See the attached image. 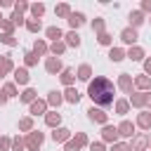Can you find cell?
Returning <instances> with one entry per match:
<instances>
[{
    "label": "cell",
    "mask_w": 151,
    "mask_h": 151,
    "mask_svg": "<svg viewBox=\"0 0 151 151\" xmlns=\"http://www.w3.org/2000/svg\"><path fill=\"white\" fill-rule=\"evenodd\" d=\"M87 97L94 101V106L106 109L116 104V85L104 76H94V80L87 83Z\"/></svg>",
    "instance_id": "1"
},
{
    "label": "cell",
    "mask_w": 151,
    "mask_h": 151,
    "mask_svg": "<svg viewBox=\"0 0 151 151\" xmlns=\"http://www.w3.org/2000/svg\"><path fill=\"white\" fill-rule=\"evenodd\" d=\"M42 142H45V134L38 132V130H33V132L26 134V149H28V151H38V149L42 146Z\"/></svg>",
    "instance_id": "2"
},
{
    "label": "cell",
    "mask_w": 151,
    "mask_h": 151,
    "mask_svg": "<svg viewBox=\"0 0 151 151\" xmlns=\"http://www.w3.org/2000/svg\"><path fill=\"white\" fill-rule=\"evenodd\" d=\"M87 118H90L92 123L109 125V113H106L104 109H99V106H92V109H87Z\"/></svg>",
    "instance_id": "3"
},
{
    "label": "cell",
    "mask_w": 151,
    "mask_h": 151,
    "mask_svg": "<svg viewBox=\"0 0 151 151\" xmlns=\"http://www.w3.org/2000/svg\"><path fill=\"white\" fill-rule=\"evenodd\" d=\"M45 71H47L50 76H57V73H61V71H64V64H61V59H59V57H47V61H45Z\"/></svg>",
    "instance_id": "4"
},
{
    "label": "cell",
    "mask_w": 151,
    "mask_h": 151,
    "mask_svg": "<svg viewBox=\"0 0 151 151\" xmlns=\"http://www.w3.org/2000/svg\"><path fill=\"white\" fill-rule=\"evenodd\" d=\"M137 28H132V26H127V28H123L120 31V40L125 42V45H130V47H134L137 45Z\"/></svg>",
    "instance_id": "5"
},
{
    "label": "cell",
    "mask_w": 151,
    "mask_h": 151,
    "mask_svg": "<svg viewBox=\"0 0 151 151\" xmlns=\"http://www.w3.org/2000/svg\"><path fill=\"white\" fill-rule=\"evenodd\" d=\"M149 144H151V139H149L146 134H134V137H132V142H130L132 151H146V149H149Z\"/></svg>",
    "instance_id": "6"
},
{
    "label": "cell",
    "mask_w": 151,
    "mask_h": 151,
    "mask_svg": "<svg viewBox=\"0 0 151 151\" xmlns=\"http://www.w3.org/2000/svg\"><path fill=\"white\" fill-rule=\"evenodd\" d=\"M127 101L137 109H144V106H149V92H134V94H130Z\"/></svg>",
    "instance_id": "7"
},
{
    "label": "cell",
    "mask_w": 151,
    "mask_h": 151,
    "mask_svg": "<svg viewBox=\"0 0 151 151\" xmlns=\"http://www.w3.org/2000/svg\"><path fill=\"white\" fill-rule=\"evenodd\" d=\"M101 139H104V142H111V144H116V142L120 139V134H118V127H116V125H104V130H101Z\"/></svg>",
    "instance_id": "8"
},
{
    "label": "cell",
    "mask_w": 151,
    "mask_h": 151,
    "mask_svg": "<svg viewBox=\"0 0 151 151\" xmlns=\"http://www.w3.org/2000/svg\"><path fill=\"white\" fill-rule=\"evenodd\" d=\"M132 85H134V80H132L130 73H120V76H118V87H120L125 94H132Z\"/></svg>",
    "instance_id": "9"
},
{
    "label": "cell",
    "mask_w": 151,
    "mask_h": 151,
    "mask_svg": "<svg viewBox=\"0 0 151 151\" xmlns=\"http://www.w3.org/2000/svg\"><path fill=\"white\" fill-rule=\"evenodd\" d=\"M116 127H118V134H120V137H125V139H132V137H134V123L123 120V123L116 125Z\"/></svg>",
    "instance_id": "10"
},
{
    "label": "cell",
    "mask_w": 151,
    "mask_h": 151,
    "mask_svg": "<svg viewBox=\"0 0 151 151\" xmlns=\"http://www.w3.org/2000/svg\"><path fill=\"white\" fill-rule=\"evenodd\" d=\"M7 73H14V64H12V59H9V54H5V57H0V80L7 76Z\"/></svg>",
    "instance_id": "11"
},
{
    "label": "cell",
    "mask_w": 151,
    "mask_h": 151,
    "mask_svg": "<svg viewBox=\"0 0 151 151\" xmlns=\"http://www.w3.org/2000/svg\"><path fill=\"white\" fill-rule=\"evenodd\" d=\"M68 139H71V130H68V127H57V130L52 132V142H59V144L64 142V144H66Z\"/></svg>",
    "instance_id": "12"
},
{
    "label": "cell",
    "mask_w": 151,
    "mask_h": 151,
    "mask_svg": "<svg viewBox=\"0 0 151 151\" xmlns=\"http://www.w3.org/2000/svg\"><path fill=\"white\" fill-rule=\"evenodd\" d=\"M28 111H31V116H42V113L47 111V101H45V99H35V101L28 106Z\"/></svg>",
    "instance_id": "13"
},
{
    "label": "cell",
    "mask_w": 151,
    "mask_h": 151,
    "mask_svg": "<svg viewBox=\"0 0 151 151\" xmlns=\"http://www.w3.org/2000/svg\"><path fill=\"white\" fill-rule=\"evenodd\" d=\"M83 24H85V14H80V12H71V17H68V26H71V31L80 28Z\"/></svg>",
    "instance_id": "14"
},
{
    "label": "cell",
    "mask_w": 151,
    "mask_h": 151,
    "mask_svg": "<svg viewBox=\"0 0 151 151\" xmlns=\"http://www.w3.org/2000/svg\"><path fill=\"white\" fill-rule=\"evenodd\" d=\"M76 76H78L80 80L90 83V80H92V66H90V64H80V66H78V71H76Z\"/></svg>",
    "instance_id": "15"
},
{
    "label": "cell",
    "mask_w": 151,
    "mask_h": 151,
    "mask_svg": "<svg viewBox=\"0 0 151 151\" xmlns=\"http://www.w3.org/2000/svg\"><path fill=\"white\" fill-rule=\"evenodd\" d=\"M45 123L50 125V127H61V113H57V111H50V113H45Z\"/></svg>",
    "instance_id": "16"
},
{
    "label": "cell",
    "mask_w": 151,
    "mask_h": 151,
    "mask_svg": "<svg viewBox=\"0 0 151 151\" xmlns=\"http://www.w3.org/2000/svg\"><path fill=\"white\" fill-rule=\"evenodd\" d=\"M28 80H31V76L26 68H14V83L17 85H28Z\"/></svg>",
    "instance_id": "17"
},
{
    "label": "cell",
    "mask_w": 151,
    "mask_h": 151,
    "mask_svg": "<svg viewBox=\"0 0 151 151\" xmlns=\"http://www.w3.org/2000/svg\"><path fill=\"white\" fill-rule=\"evenodd\" d=\"M61 101H64V94H61V92H57V90L47 92V104H50V106L59 109V106H61Z\"/></svg>",
    "instance_id": "18"
},
{
    "label": "cell",
    "mask_w": 151,
    "mask_h": 151,
    "mask_svg": "<svg viewBox=\"0 0 151 151\" xmlns=\"http://www.w3.org/2000/svg\"><path fill=\"white\" fill-rule=\"evenodd\" d=\"M137 127H142V130H151V113H149V111H142V113L137 116Z\"/></svg>",
    "instance_id": "19"
},
{
    "label": "cell",
    "mask_w": 151,
    "mask_h": 151,
    "mask_svg": "<svg viewBox=\"0 0 151 151\" xmlns=\"http://www.w3.org/2000/svg\"><path fill=\"white\" fill-rule=\"evenodd\" d=\"M146 19H144V12L142 9H134V12H130V26L132 28H137V26H142Z\"/></svg>",
    "instance_id": "20"
},
{
    "label": "cell",
    "mask_w": 151,
    "mask_h": 151,
    "mask_svg": "<svg viewBox=\"0 0 151 151\" xmlns=\"http://www.w3.org/2000/svg\"><path fill=\"white\" fill-rule=\"evenodd\" d=\"M45 35H47L52 42H57V40H61V38H64V33H61V28H59V26H47V28H45Z\"/></svg>",
    "instance_id": "21"
},
{
    "label": "cell",
    "mask_w": 151,
    "mask_h": 151,
    "mask_svg": "<svg viewBox=\"0 0 151 151\" xmlns=\"http://www.w3.org/2000/svg\"><path fill=\"white\" fill-rule=\"evenodd\" d=\"M64 42H66V47H78V45H80V35H78V31H68V33L64 35Z\"/></svg>",
    "instance_id": "22"
},
{
    "label": "cell",
    "mask_w": 151,
    "mask_h": 151,
    "mask_svg": "<svg viewBox=\"0 0 151 151\" xmlns=\"http://www.w3.org/2000/svg\"><path fill=\"white\" fill-rule=\"evenodd\" d=\"M59 80L66 85V87H73V80H76V73L71 71V68H64L61 73H59Z\"/></svg>",
    "instance_id": "23"
},
{
    "label": "cell",
    "mask_w": 151,
    "mask_h": 151,
    "mask_svg": "<svg viewBox=\"0 0 151 151\" xmlns=\"http://www.w3.org/2000/svg\"><path fill=\"white\" fill-rule=\"evenodd\" d=\"M134 85H137L142 92H151V78H149V76H137V78H134Z\"/></svg>",
    "instance_id": "24"
},
{
    "label": "cell",
    "mask_w": 151,
    "mask_h": 151,
    "mask_svg": "<svg viewBox=\"0 0 151 151\" xmlns=\"http://www.w3.org/2000/svg\"><path fill=\"white\" fill-rule=\"evenodd\" d=\"M64 101H68V104H78V101H80V92H78L76 87H66V92H64Z\"/></svg>",
    "instance_id": "25"
},
{
    "label": "cell",
    "mask_w": 151,
    "mask_h": 151,
    "mask_svg": "<svg viewBox=\"0 0 151 151\" xmlns=\"http://www.w3.org/2000/svg\"><path fill=\"white\" fill-rule=\"evenodd\" d=\"M125 57H127V52H125V50H120V47H111V50H109V59H111V61H116V64H118V61H123Z\"/></svg>",
    "instance_id": "26"
},
{
    "label": "cell",
    "mask_w": 151,
    "mask_h": 151,
    "mask_svg": "<svg viewBox=\"0 0 151 151\" xmlns=\"http://www.w3.org/2000/svg\"><path fill=\"white\" fill-rule=\"evenodd\" d=\"M35 99H38V92H35L33 87H26V90L21 92V101H24V104H28V106H31Z\"/></svg>",
    "instance_id": "27"
},
{
    "label": "cell",
    "mask_w": 151,
    "mask_h": 151,
    "mask_svg": "<svg viewBox=\"0 0 151 151\" xmlns=\"http://www.w3.org/2000/svg\"><path fill=\"white\" fill-rule=\"evenodd\" d=\"M127 59H132V61H142V59H144V50H142L139 45L130 47V50H127Z\"/></svg>",
    "instance_id": "28"
},
{
    "label": "cell",
    "mask_w": 151,
    "mask_h": 151,
    "mask_svg": "<svg viewBox=\"0 0 151 151\" xmlns=\"http://www.w3.org/2000/svg\"><path fill=\"white\" fill-rule=\"evenodd\" d=\"M50 52H52L54 57H61V54L66 52V42H64V40H57V42H52V45H50Z\"/></svg>",
    "instance_id": "29"
},
{
    "label": "cell",
    "mask_w": 151,
    "mask_h": 151,
    "mask_svg": "<svg viewBox=\"0 0 151 151\" xmlns=\"http://www.w3.org/2000/svg\"><path fill=\"white\" fill-rule=\"evenodd\" d=\"M33 52H35L38 57H42L45 52H50V45H47L45 40H35V42H33Z\"/></svg>",
    "instance_id": "30"
},
{
    "label": "cell",
    "mask_w": 151,
    "mask_h": 151,
    "mask_svg": "<svg viewBox=\"0 0 151 151\" xmlns=\"http://www.w3.org/2000/svg\"><path fill=\"white\" fill-rule=\"evenodd\" d=\"M113 106H116V113H120V116H125V113L130 111V101H127V99H118Z\"/></svg>",
    "instance_id": "31"
},
{
    "label": "cell",
    "mask_w": 151,
    "mask_h": 151,
    "mask_svg": "<svg viewBox=\"0 0 151 151\" xmlns=\"http://www.w3.org/2000/svg\"><path fill=\"white\" fill-rule=\"evenodd\" d=\"M19 130H21V132H33V118H31V116L21 118V120H19Z\"/></svg>",
    "instance_id": "32"
},
{
    "label": "cell",
    "mask_w": 151,
    "mask_h": 151,
    "mask_svg": "<svg viewBox=\"0 0 151 151\" xmlns=\"http://www.w3.org/2000/svg\"><path fill=\"white\" fill-rule=\"evenodd\" d=\"M31 14H33V19H38V21H40V17L45 14V5H42V2L31 5Z\"/></svg>",
    "instance_id": "33"
},
{
    "label": "cell",
    "mask_w": 151,
    "mask_h": 151,
    "mask_svg": "<svg viewBox=\"0 0 151 151\" xmlns=\"http://www.w3.org/2000/svg\"><path fill=\"white\" fill-rule=\"evenodd\" d=\"M24 61H26V66H35V64H38V54H35L33 50L24 52Z\"/></svg>",
    "instance_id": "34"
},
{
    "label": "cell",
    "mask_w": 151,
    "mask_h": 151,
    "mask_svg": "<svg viewBox=\"0 0 151 151\" xmlns=\"http://www.w3.org/2000/svg\"><path fill=\"white\" fill-rule=\"evenodd\" d=\"M2 90H5V94H7L9 99H12V97H19V94H17V83H5Z\"/></svg>",
    "instance_id": "35"
},
{
    "label": "cell",
    "mask_w": 151,
    "mask_h": 151,
    "mask_svg": "<svg viewBox=\"0 0 151 151\" xmlns=\"http://www.w3.org/2000/svg\"><path fill=\"white\" fill-rule=\"evenodd\" d=\"M24 149H26V139L12 137V151H24Z\"/></svg>",
    "instance_id": "36"
},
{
    "label": "cell",
    "mask_w": 151,
    "mask_h": 151,
    "mask_svg": "<svg viewBox=\"0 0 151 151\" xmlns=\"http://www.w3.org/2000/svg\"><path fill=\"white\" fill-rule=\"evenodd\" d=\"M57 17H71V7L66 5V2H61V5H57Z\"/></svg>",
    "instance_id": "37"
},
{
    "label": "cell",
    "mask_w": 151,
    "mask_h": 151,
    "mask_svg": "<svg viewBox=\"0 0 151 151\" xmlns=\"http://www.w3.org/2000/svg\"><path fill=\"white\" fill-rule=\"evenodd\" d=\"M26 28H28L31 33H38V31L42 28V24H40L38 19H28V21H26Z\"/></svg>",
    "instance_id": "38"
},
{
    "label": "cell",
    "mask_w": 151,
    "mask_h": 151,
    "mask_svg": "<svg viewBox=\"0 0 151 151\" xmlns=\"http://www.w3.org/2000/svg\"><path fill=\"white\" fill-rule=\"evenodd\" d=\"M26 9H31V5H28V2H24V0L14 2V14H21V12H26Z\"/></svg>",
    "instance_id": "39"
},
{
    "label": "cell",
    "mask_w": 151,
    "mask_h": 151,
    "mask_svg": "<svg viewBox=\"0 0 151 151\" xmlns=\"http://www.w3.org/2000/svg\"><path fill=\"white\" fill-rule=\"evenodd\" d=\"M73 142H76V144H78V146L83 149V146L87 144V134H85V132H76V137H73Z\"/></svg>",
    "instance_id": "40"
},
{
    "label": "cell",
    "mask_w": 151,
    "mask_h": 151,
    "mask_svg": "<svg viewBox=\"0 0 151 151\" xmlns=\"http://www.w3.org/2000/svg\"><path fill=\"white\" fill-rule=\"evenodd\" d=\"M0 151H12V139L9 137H0Z\"/></svg>",
    "instance_id": "41"
},
{
    "label": "cell",
    "mask_w": 151,
    "mask_h": 151,
    "mask_svg": "<svg viewBox=\"0 0 151 151\" xmlns=\"http://www.w3.org/2000/svg\"><path fill=\"white\" fill-rule=\"evenodd\" d=\"M0 26L5 28V35H14V24H12V21H7V19H5Z\"/></svg>",
    "instance_id": "42"
},
{
    "label": "cell",
    "mask_w": 151,
    "mask_h": 151,
    "mask_svg": "<svg viewBox=\"0 0 151 151\" xmlns=\"http://www.w3.org/2000/svg\"><path fill=\"white\" fill-rule=\"evenodd\" d=\"M111 151H132V146H130V144H125V142H116Z\"/></svg>",
    "instance_id": "43"
},
{
    "label": "cell",
    "mask_w": 151,
    "mask_h": 151,
    "mask_svg": "<svg viewBox=\"0 0 151 151\" xmlns=\"http://www.w3.org/2000/svg\"><path fill=\"white\" fill-rule=\"evenodd\" d=\"M92 31L104 33V19H94V21H92Z\"/></svg>",
    "instance_id": "44"
},
{
    "label": "cell",
    "mask_w": 151,
    "mask_h": 151,
    "mask_svg": "<svg viewBox=\"0 0 151 151\" xmlns=\"http://www.w3.org/2000/svg\"><path fill=\"white\" fill-rule=\"evenodd\" d=\"M0 40H2L7 47H14V45H17V38H14V35H2Z\"/></svg>",
    "instance_id": "45"
},
{
    "label": "cell",
    "mask_w": 151,
    "mask_h": 151,
    "mask_svg": "<svg viewBox=\"0 0 151 151\" xmlns=\"http://www.w3.org/2000/svg\"><path fill=\"white\" fill-rule=\"evenodd\" d=\"M97 40H99V45H111V35H109L106 31H104V33H99V38H97Z\"/></svg>",
    "instance_id": "46"
},
{
    "label": "cell",
    "mask_w": 151,
    "mask_h": 151,
    "mask_svg": "<svg viewBox=\"0 0 151 151\" xmlns=\"http://www.w3.org/2000/svg\"><path fill=\"white\" fill-rule=\"evenodd\" d=\"M64 151H80V146H78V144L73 142V137H71V139L66 142V146H64Z\"/></svg>",
    "instance_id": "47"
},
{
    "label": "cell",
    "mask_w": 151,
    "mask_h": 151,
    "mask_svg": "<svg viewBox=\"0 0 151 151\" xmlns=\"http://www.w3.org/2000/svg\"><path fill=\"white\" fill-rule=\"evenodd\" d=\"M9 19H12V24H14V26H21V24H26V21H24V17H21V14H12V17H9Z\"/></svg>",
    "instance_id": "48"
},
{
    "label": "cell",
    "mask_w": 151,
    "mask_h": 151,
    "mask_svg": "<svg viewBox=\"0 0 151 151\" xmlns=\"http://www.w3.org/2000/svg\"><path fill=\"white\" fill-rule=\"evenodd\" d=\"M90 151H106L104 149V142H92L90 144Z\"/></svg>",
    "instance_id": "49"
},
{
    "label": "cell",
    "mask_w": 151,
    "mask_h": 151,
    "mask_svg": "<svg viewBox=\"0 0 151 151\" xmlns=\"http://www.w3.org/2000/svg\"><path fill=\"white\" fill-rule=\"evenodd\" d=\"M7 99H9V97H7V94H5V90L0 87V106H5V104H7Z\"/></svg>",
    "instance_id": "50"
},
{
    "label": "cell",
    "mask_w": 151,
    "mask_h": 151,
    "mask_svg": "<svg viewBox=\"0 0 151 151\" xmlns=\"http://www.w3.org/2000/svg\"><path fill=\"white\" fill-rule=\"evenodd\" d=\"M144 71H146V76H151V57L144 59Z\"/></svg>",
    "instance_id": "51"
},
{
    "label": "cell",
    "mask_w": 151,
    "mask_h": 151,
    "mask_svg": "<svg viewBox=\"0 0 151 151\" xmlns=\"http://www.w3.org/2000/svg\"><path fill=\"white\" fill-rule=\"evenodd\" d=\"M142 9H144V12H151V0H144V2H142Z\"/></svg>",
    "instance_id": "52"
},
{
    "label": "cell",
    "mask_w": 151,
    "mask_h": 151,
    "mask_svg": "<svg viewBox=\"0 0 151 151\" xmlns=\"http://www.w3.org/2000/svg\"><path fill=\"white\" fill-rule=\"evenodd\" d=\"M0 7H14V2H9V0H0Z\"/></svg>",
    "instance_id": "53"
},
{
    "label": "cell",
    "mask_w": 151,
    "mask_h": 151,
    "mask_svg": "<svg viewBox=\"0 0 151 151\" xmlns=\"http://www.w3.org/2000/svg\"><path fill=\"white\" fill-rule=\"evenodd\" d=\"M149 106H151V92H149Z\"/></svg>",
    "instance_id": "54"
},
{
    "label": "cell",
    "mask_w": 151,
    "mask_h": 151,
    "mask_svg": "<svg viewBox=\"0 0 151 151\" xmlns=\"http://www.w3.org/2000/svg\"><path fill=\"white\" fill-rule=\"evenodd\" d=\"M2 21H5V17H2V14H0V24H2Z\"/></svg>",
    "instance_id": "55"
},
{
    "label": "cell",
    "mask_w": 151,
    "mask_h": 151,
    "mask_svg": "<svg viewBox=\"0 0 151 151\" xmlns=\"http://www.w3.org/2000/svg\"><path fill=\"white\" fill-rule=\"evenodd\" d=\"M149 149H151V144H149Z\"/></svg>",
    "instance_id": "56"
}]
</instances>
